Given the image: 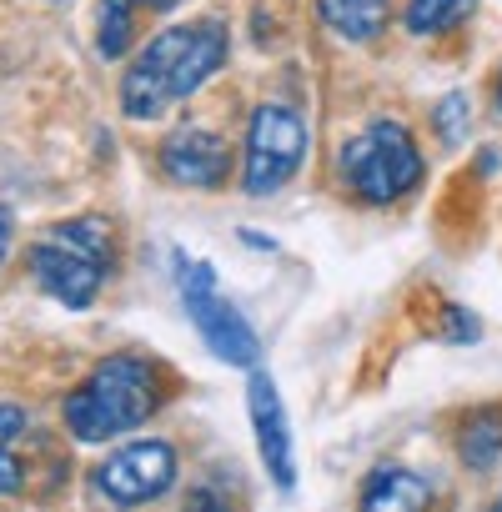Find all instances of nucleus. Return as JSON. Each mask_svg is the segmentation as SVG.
<instances>
[{
	"instance_id": "obj_6",
	"label": "nucleus",
	"mask_w": 502,
	"mask_h": 512,
	"mask_svg": "<svg viewBox=\"0 0 502 512\" xmlns=\"http://www.w3.org/2000/svg\"><path fill=\"white\" fill-rule=\"evenodd\" d=\"M312 131L287 106H257L241 141V191L246 196H277L307 161Z\"/></svg>"
},
{
	"instance_id": "obj_14",
	"label": "nucleus",
	"mask_w": 502,
	"mask_h": 512,
	"mask_svg": "<svg viewBox=\"0 0 502 512\" xmlns=\"http://www.w3.org/2000/svg\"><path fill=\"white\" fill-rule=\"evenodd\" d=\"M131 36H136V0H101V16H96L101 61H121L131 51Z\"/></svg>"
},
{
	"instance_id": "obj_20",
	"label": "nucleus",
	"mask_w": 502,
	"mask_h": 512,
	"mask_svg": "<svg viewBox=\"0 0 502 512\" xmlns=\"http://www.w3.org/2000/svg\"><path fill=\"white\" fill-rule=\"evenodd\" d=\"M6 251H11V211L0 206V267H6Z\"/></svg>"
},
{
	"instance_id": "obj_11",
	"label": "nucleus",
	"mask_w": 502,
	"mask_h": 512,
	"mask_svg": "<svg viewBox=\"0 0 502 512\" xmlns=\"http://www.w3.org/2000/svg\"><path fill=\"white\" fill-rule=\"evenodd\" d=\"M317 16L342 41H372L387 26V0H317Z\"/></svg>"
},
{
	"instance_id": "obj_8",
	"label": "nucleus",
	"mask_w": 502,
	"mask_h": 512,
	"mask_svg": "<svg viewBox=\"0 0 502 512\" xmlns=\"http://www.w3.org/2000/svg\"><path fill=\"white\" fill-rule=\"evenodd\" d=\"M246 412H251V437H257V452L272 472V482L282 492L297 487V442H292V422L282 407V392L267 372H251L246 382Z\"/></svg>"
},
{
	"instance_id": "obj_18",
	"label": "nucleus",
	"mask_w": 502,
	"mask_h": 512,
	"mask_svg": "<svg viewBox=\"0 0 502 512\" xmlns=\"http://www.w3.org/2000/svg\"><path fill=\"white\" fill-rule=\"evenodd\" d=\"M26 432V407L16 402H0V447H11V437Z\"/></svg>"
},
{
	"instance_id": "obj_2",
	"label": "nucleus",
	"mask_w": 502,
	"mask_h": 512,
	"mask_svg": "<svg viewBox=\"0 0 502 512\" xmlns=\"http://www.w3.org/2000/svg\"><path fill=\"white\" fill-rule=\"evenodd\" d=\"M166 402L161 367L141 352H111L101 357L86 382L66 397V427L76 442H116L121 432H136L156 407Z\"/></svg>"
},
{
	"instance_id": "obj_17",
	"label": "nucleus",
	"mask_w": 502,
	"mask_h": 512,
	"mask_svg": "<svg viewBox=\"0 0 502 512\" xmlns=\"http://www.w3.org/2000/svg\"><path fill=\"white\" fill-rule=\"evenodd\" d=\"M176 512H231V502H226V492H216V487H191L186 497H181V507Z\"/></svg>"
},
{
	"instance_id": "obj_4",
	"label": "nucleus",
	"mask_w": 502,
	"mask_h": 512,
	"mask_svg": "<svg viewBox=\"0 0 502 512\" xmlns=\"http://www.w3.org/2000/svg\"><path fill=\"white\" fill-rule=\"evenodd\" d=\"M337 181L347 186L352 201L362 206H392L422 181V151L407 126L397 121H372L362 126L342 156H337Z\"/></svg>"
},
{
	"instance_id": "obj_12",
	"label": "nucleus",
	"mask_w": 502,
	"mask_h": 512,
	"mask_svg": "<svg viewBox=\"0 0 502 512\" xmlns=\"http://www.w3.org/2000/svg\"><path fill=\"white\" fill-rule=\"evenodd\" d=\"M457 452L472 472H487L497 457H502V407H482L462 422L457 432Z\"/></svg>"
},
{
	"instance_id": "obj_7",
	"label": "nucleus",
	"mask_w": 502,
	"mask_h": 512,
	"mask_svg": "<svg viewBox=\"0 0 502 512\" xmlns=\"http://www.w3.org/2000/svg\"><path fill=\"white\" fill-rule=\"evenodd\" d=\"M171 482H176V452H171V442H161V437L126 442V447H116V452L91 472V487H96L111 507L156 502Z\"/></svg>"
},
{
	"instance_id": "obj_21",
	"label": "nucleus",
	"mask_w": 502,
	"mask_h": 512,
	"mask_svg": "<svg viewBox=\"0 0 502 512\" xmlns=\"http://www.w3.org/2000/svg\"><path fill=\"white\" fill-rule=\"evenodd\" d=\"M171 6H181V0H136V11H171Z\"/></svg>"
},
{
	"instance_id": "obj_10",
	"label": "nucleus",
	"mask_w": 502,
	"mask_h": 512,
	"mask_svg": "<svg viewBox=\"0 0 502 512\" xmlns=\"http://www.w3.org/2000/svg\"><path fill=\"white\" fill-rule=\"evenodd\" d=\"M427 502L432 487L407 467H377L357 492V512H427Z\"/></svg>"
},
{
	"instance_id": "obj_3",
	"label": "nucleus",
	"mask_w": 502,
	"mask_h": 512,
	"mask_svg": "<svg viewBox=\"0 0 502 512\" xmlns=\"http://www.w3.org/2000/svg\"><path fill=\"white\" fill-rule=\"evenodd\" d=\"M26 267L51 302L86 312L116 267V231L106 216H71L51 226L41 241H31Z\"/></svg>"
},
{
	"instance_id": "obj_15",
	"label": "nucleus",
	"mask_w": 502,
	"mask_h": 512,
	"mask_svg": "<svg viewBox=\"0 0 502 512\" xmlns=\"http://www.w3.org/2000/svg\"><path fill=\"white\" fill-rule=\"evenodd\" d=\"M432 121H437V136H442V141H457V136L467 131V121H472V106H467V96H462V91L442 96Z\"/></svg>"
},
{
	"instance_id": "obj_16",
	"label": "nucleus",
	"mask_w": 502,
	"mask_h": 512,
	"mask_svg": "<svg viewBox=\"0 0 502 512\" xmlns=\"http://www.w3.org/2000/svg\"><path fill=\"white\" fill-rule=\"evenodd\" d=\"M477 332H482V327H477L472 312H462V307H447V312H442V337H447V342H477Z\"/></svg>"
},
{
	"instance_id": "obj_9",
	"label": "nucleus",
	"mask_w": 502,
	"mask_h": 512,
	"mask_svg": "<svg viewBox=\"0 0 502 512\" xmlns=\"http://www.w3.org/2000/svg\"><path fill=\"white\" fill-rule=\"evenodd\" d=\"M156 166H161V176H166L171 186L211 191V186L226 181L231 156H226V141H221L216 131H206V126H181V131H171V136L156 146Z\"/></svg>"
},
{
	"instance_id": "obj_1",
	"label": "nucleus",
	"mask_w": 502,
	"mask_h": 512,
	"mask_svg": "<svg viewBox=\"0 0 502 512\" xmlns=\"http://www.w3.org/2000/svg\"><path fill=\"white\" fill-rule=\"evenodd\" d=\"M226 51H231V36H226V21L216 16L151 36L121 76V111L131 121H156L161 111L196 96L226 66Z\"/></svg>"
},
{
	"instance_id": "obj_13",
	"label": "nucleus",
	"mask_w": 502,
	"mask_h": 512,
	"mask_svg": "<svg viewBox=\"0 0 502 512\" xmlns=\"http://www.w3.org/2000/svg\"><path fill=\"white\" fill-rule=\"evenodd\" d=\"M467 11H472V0H407V16H402V26H407L412 36L432 41V36L457 31V26L467 21Z\"/></svg>"
},
{
	"instance_id": "obj_19",
	"label": "nucleus",
	"mask_w": 502,
	"mask_h": 512,
	"mask_svg": "<svg viewBox=\"0 0 502 512\" xmlns=\"http://www.w3.org/2000/svg\"><path fill=\"white\" fill-rule=\"evenodd\" d=\"M21 477H26V472H21V462L11 457V447H0V497H11V492L21 487Z\"/></svg>"
},
{
	"instance_id": "obj_5",
	"label": "nucleus",
	"mask_w": 502,
	"mask_h": 512,
	"mask_svg": "<svg viewBox=\"0 0 502 512\" xmlns=\"http://www.w3.org/2000/svg\"><path fill=\"white\" fill-rule=\"evenodd\" d=\"M176 282H181V307H186V317L201 332L211 357H221L226 367H251V362H257V352H262L257 327H251L241 317V307L221 292V282H216V272L206 262L181 256V262H176Z\"/></svg>"
},
{
	"instance_id": "obj_23",
	"label": "nucleus",
	"mask_w": 502,
	"mask_h": 512,
	"mask_svg": "<svg viewBox=\"0 0 502 512\" xmlns=\"http://www.w3.org/2000/svg\"><path fill=\"white\" fill-rule=\"evenodd\" d=\"M497 512H502V502H497Z\"/></svg>"
},
{
	"instance_id": "obj_22",
	"label": "nucleus",
	"mask_w": 502,
	"mask_h": 512,
	"mask_svg": "<svg viewBox=\"0 0 502 512\" xmlns=\"http://www.w3.org/2000/svg\"><path fill=\"white\" fill-rule=\"evenodd\" d=\"M497 111H502V71H497Z\"/></svg>"
}]
</instances>
